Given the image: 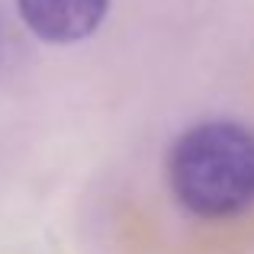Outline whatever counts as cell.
Here are the masks:
<instances>
[{
    "label": "cell",
    "instance_id": "cell-2",
    "mask_svg": "<svg viewBox=\"0 0 254 254\" xmlns=\"http://www.w3.org/2000/svg\"><path fill=\"white\" fill-rule=\"evenodd\" d=\"M19 16L45 42H81L103 23L110 0H16Z\"/></svg>",
    "mask_w": 254,
    "mask_h": 254
},
{
    "label": "cell",
    "instance_id": "cell-1",
    "mask_svg": "<svg viewBox=\"0 0 254 254\" xmlns=\"http://www.w3.org/2000/svg\"><path fill=\"white\" fill-rule=\"evenodd\" d=\"M168 184L193 216L222 219L242 212L254 203V135L235 123L187 129L168 151Z\"/></svg>",
    "mask_w": 254,
    "mask_h": 254
}]
</instances>
